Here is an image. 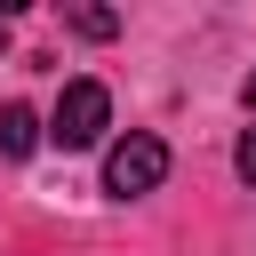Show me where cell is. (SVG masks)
Masks as SVG:
<instances>
[{
  "label": "cell",
  "instance_id": "6da1fadb",
  "mask_svg": "<svg viewBox=\"0 0 256 256\" xmlns=\"http://www.w3.org/2000/svg\"><path fill=\"white\" fill-rule=\"evenodd\" d=\"M104 120H112V96H104V80H64L48 136H56L64 152H80V144H96V136H104Z\"/></svg>",
  "mask_w": 256,
  "mask_h": 256
},
{
  "label": "cell",
  "instance_id": "7a4b0ae2",
  "mask_svg": "<svg viewBox=\"0 0 256 256\" xmlns=\"http://www.w3.org/2000/svg\"><path fill=\"white\" fill-rule=\"evenodd\" d=\"M160 176H168V144H160V136H144V128H136V136H120V144H112V160H104V192H120V200L152 192Z\"/></svg>",
  "mask_w": 256,
  "mask_h": 256
},
{
  "label": "cell",
  "instance_id": "5b68a950",
  "mask_svg": "<svg viewBox=\"0 0 256 256\" xmlns=\"http://www.w3.org/2000/svg\"><path fill=\"white\" fill-rule=\"evenodd\" d=\"M232 168H240V176H248V184H256V128H248V136H240V152H232Z\"/></svg>",
  "mask_w": 256,
  "mask_h": 256
},
{
  "label": "cell",
  "instance_id": "8992f818",
  "mask_svg": "<svg viewBox=\"0 0 256 256\" xmlns=\"http://www.w3.org/2000/svg\"><path fill=\"white\" fill-rule=\"evenodd\" d=\"M240 104H248V112H256V72H248V88H240Z\"/></svg>",
  "mask_w": 256,
  "mask_h": 256
},
{
  "label": "cell",
  "instance_id": "3957f363",
  "mask_svg": "<svg viewBox=\"0 0 256 256\" xmlns=\"http://www.w3.org/2000/svg\"><path fill=\"white\" fill-rule=\"evenodd\" d=\"M40 144V120H32V104H0V152L8 160H24Z\"/></svg>",
  "mask_w": 256,
  "mask_h": 256
},
{
  "label": "cell",
  "instance_id": "52a82bcc",
  "mask_svg": "<svg viewBox=\"0 0 256 256\" xmlns=\"http://www.w3.org/2000/svg\"><path fill=\"white\" fill-rule=\"evenodd\" d=\"M0 48H8V16H0Z\"/></svg>",
  "mask_w": 256,
  "mask_h": 256
},
{
  "label": "cell",
  "instance_id": "277c9868",
  "mask_svg": "<svg viewBox=\"0 0 256 256\" xmlns=\"http://www.w3.org/2000/svg\"><path fill=\"white\" fill-rule=\"evenodd\" d=\"M72 32H88V40H112V32H120V16H112V8H72Z\"/></svg>",
  "mask_w": 256,
  "mask_h": 256
}]
</instances>
